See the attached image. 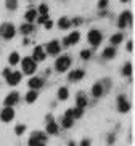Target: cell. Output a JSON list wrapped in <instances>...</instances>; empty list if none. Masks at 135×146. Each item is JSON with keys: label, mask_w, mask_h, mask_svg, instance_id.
Instances as JSON below:
<instances>
[{"label": "cell", "mask_w": 135, "mask_h": 146, "mask_svg": "<svg viewBox=\"0 0 135 146\" xmlns=\"http://www.w3.org/2000/svg\"><path fill=\"white\" fill-rule=\"evenodd\" d=\"M15 32H16V29H15V26L10 24V23H5V24L0 26V35H2L3 39H13Z\"/></svg>", "instance_id": "1"}, {"label": "cell", "mask_w": 135, "mask_h": 146, "mask_svg": "<svg viewBox=\"0 0 135 146\" xmlns=\"http://www.w3.org/2000/svg\"><path fill=\"white\" fill-rule=\"evenodd\" d=\"M69 66H71V58L69 56H60L57 60V63H55V68H57V71L58 72H65L66 69H69Z\"/></svg>", "instance_id": "2"}, {"label": "cell", "mask_w": 135, "mask_h": 146, "mask_svg": "<svg viewBox=\"0 0 135 146\" xmlns=\"http://www.w3.org/2000/svg\"><path fill=\"white\" fill-rule=\"evenodd\" d=\"M35 69H37V64H35V61L31 58V56H27V58H24L23 60V71L26 74H34L35 72Z\"/></svg>", "instance_id": "3"}, {"label": "cell", "mask_w": 135, "mask_h": 146, "mask_svg": "<svg viewBox=\"0 0 135 146\" xmlns=\"http://www.w3.org/2000/svg\"><path fill=\"white\" fill-rule=\"evenodd\" d=\"M101 32L96 29H92L90 32H88V42H90V45H93V47H98L101 43Z\"/></svg>", "instance_id": "4"}, {"label": "cell", "mask_w": 135, "mask_h": 146, "mask_svg": "<svg viewBox=\"0 0 135 146\" xmlns=\"http://www.w3.org/2000/svg\"><path fill=\"white\" fill-rule=\"evenodd\" d=\"M118 24H119L121 29L130 26V24H132V13H130V11H124V13L119 16V23H118Z\"/></svg>", "instance_id": "5"}, {"label": "cell", "mask_w": 135, "mask_h": 146, "mask_svg": "<svg viewBox=\"0 0 135 146\" xmlns=\"http://www.w3.org/2000/svg\"><path fill=\"white\" fill-rule=\"evenodd\" d=\"M118 109L121 112H129V111H130V103L126 100L124 95H121V96L118 98Z\"/></svg>", "instance_id": "6"}, {"label": "cell", "mask_w": 135, "mask_h": 146, "mask_svg": "<svg viewBox=\"0 0 135 146\" xmlns=\"http://www.w3.org/2000/svg\"><path fill=\"white\" fill-rule=\"evenodd\" d=\"M13 117H15L13 108H7L5 106V109L0 112V119L3 120V122H10V120H13Z\"/></svg>", "instance_id": "7"}, {"label": "cell", "mask_w": 135, "mask_h": 146, "mask_svg": "<svg viewBox=\"0 0 135 146\" xmlns=\"http://www.w3.org/2000/svg\"><path fill=\"white\" fill-rule=\"evenodd\" d=\"M19 101V93H16V92H11V93L5 98V106L7 108H11V106H15V104Z\"/></svg>", "instance_id": "8"}, {"label": "cell", "mask_w": 135, "mask_h": 146, "mask_svg": "<svg viewBox=\"0 0 135 146\" xmlns=\"http://www.w3.org/2000/svg\"><path fill=\"white\" fill-rule=\"evenodd\" d=\"M79 39H80V34H79V32H72V34H69L68 37H65L63 43H65L66 47H69V45H74V43H77Z\"/></svg>", "instance_id": "9"}, {"label": "cell", "mask_w": 135, "mask_h": 146, "mask_svg": "<svg viewBox=\"0 0 135 146\" xmlns=\"http://www.w3.org/2000/svg\"><path fill=\"white\" fill-rule=\"evenodd\" d=\"M60 43L57 42V40H52V42L47 45V52L50 53V55H58L60 53Z\"/></svg>", "instance_id": "10"}, {"label": "cell", "mask_w": 135, "mask_h": 146, "mask_svg": "<svg viewBox=\"0 0 135 146\" xmlns=\"http://www.w3.org/2000/svg\"><path fill=\"white\" fill-rule=\"evenodd\" d=\"M27 85H29L32 90H37V88H40V87H44V80H42L40 77H32V79H29Z\"/></svg>", "instance_id": "11"}, {"label": "cell", "mask_w": 135, "mask_h": 146, "mask_svg": "<svg viewBox=\"0 0 135 146\" xmlns=\"http://www.w3.org/2000/svg\"><path fill=\"white\" fill-rule=\"evenodd\" d=\"M45 56H47V55H45L44 48H42V47H35L34 55H32V60H34V61H44Z\"/></svg>", "instance_id": "12"}, {"label": "cell", "mask_w": 135, "mask_h": 146, "mask_svg": "<svg viewBox=\"0 0 135 146\" xmlns=\"http://www.w3.org/2000/svg\"><path fill=\"white\" fill-rule=\"evenodd\" d=\"M7 80H8L10 85L19 84V82H21V72H10V76L7 77Z\"/></svg>", "instance_id": "13"}, {"label": "cell", "mask_w": 135, "mask_h": 146, "mask_svg": "<svg viewBox=\"0 0 135 146\" xmlns=\"http://www.w3.org/2000/svg\"><path fill=\"white\" fill-rule=\"evenodd\" d=\"M84 109H80V108H76V109H68L66 111V116L65 117H71V119H77V117L82 116Z\"/></svg>", "instance_id": "14"}, {"label": "cell", "mask_w": 135, "mask_h": 146, "mask_svg": "<svg viewBox=\"0 0 135 146\" xmlns=\"http://www.w3.org/2000/svg\"><path fill=\"white\" fill-rule=\"evenodd\" d=\"M76 103H77V108L84 109V108H85V104H87V98H85V95H84V93H77Z\"/></svg>", "instance_id": "15"}, {"label": "cell", "mask_w": 135, "mask_h": 146, "mask_svg": "<svg viewBox=\"0 0 135 146\" xmlns=\"http://www.w3.org/2000/svg\"><path fill=\"white\" fill-rule=\"evenodd\" d=\"M92 95L95 98H100L101 95H103V87H101V84H95V85L92 87Z\"/></svg>", "instance_id": "16"}, {"label": "cell", "mask_w": 135, "mask_h": 146, "mask_svg": "<svg viewBox=\"0 0 135 146\" xmlns=\"http://www.w3.org/2000/svg\"><path fill=\"white\" fill-rule=\"evenodd\" d=\"M31 138L35 140V141H39V143H45V140H47V137H45L44 132H34L32 135H31Z\"/></svg>", "instance_id": "17"}, {"label": "cell", "mask_w": 135, "mask_h": 146, "mask_svg": "<svg viewBox=\"0 0 135 146\" xmlns=\"http://www.w3.org/2000/svg\"><path fill=\"white\" fill-rule=\"evenodd\" d=\"M84 77V71L82 69H76L72 72H69V80H79Z\"/></svg>", "instance_id": "18"}, {"label": "cell", "mask_w": 135, "mask_h": 146, "mask_svg": "<svg viewBox=\"0 0 135 146\" xmlns=\"http://www.w3.org/2000/svg\"><path fill=\"white\" fill-rule=\"evenodd\" d=\"M47 133H50V135H55V133H58V125L57 122H53V120H50L47 124Z\"/></svg>", "instance_id": "19"}, {"label": "cell", "mask_w": 135, "mask_h": 146, "mask_svg": "<svg viewBox=\"0 0 135 146\" xmlns=\"http://www.w3.org/2000/svg\"><path fill=\"white\" fill-rule=\"evenodd\" d=\"M58 98H60L61 101L68 100V98H69V90H68L66 87H61L60 90H58Z\"/></svg>", "instance_id": "20"}, {"label": "cell", "mask_w": 135, "mask_h": 146, "mask_svg": "<svg viewBox=\"0 0 135 146\" xmlns=\"http://www.w3.org/2000/svg\"><path fill=\"white\" fill-rule=\"evenodd\" d=\"M114 55H116V50H114V47H108V48H105V52H103V58H106V60H111V58H114Z\"/></svg>", "instance_id": "21"}, {"label": "cell", "mask_w": 135, "mask_h": 146, "mask_svg": "<svg viewBox=\"0 0 135 146\" xmlns=\"http://www.w3.org/2000/svg\"><path fill=\"white\" fill-rule=\"evenodd\" d=\"M58 27L60 29H68V27H71V21L68 19V18H60V21H58Z\"/></svg>", "instance_id": "22"}, {"label": "cell", "mask_w": 135, "mask_h": 146, "mask_svg": "<svg viewBox=\"0 0 135 146\" xmlns=\"http://www.w3.org/2000/svg\"><path fill=\"white\" fill-rule=\"evenodd\" d=\"M35 16H37V11H35V10L31 8V10H27V11H26V21L29 23V24L35 19Z\"/></svg>", "instance_id": "23"}, {"label": "cell", "mask_w": 135, "mask_h": 146, "mask_svg": "<svg viewBox=\"0 0 135 146\" xmlns=\"http://www.w3.org/2000/svg\"><path fill=\"white\" fill-rule=\"evenodd\" d=\"M19 60H21V58H19L18 52H13L11 55H10V58H8V61H10V64H11V66L18 64V63H19Z\"/></svg>", "instance_id": "24"}, {"label": "cell", "mask_w": 135, "mask_h": 146, "mask_svg": "<svg viewBox=\"0 0 135 146\" xmlns=\"http://www.w3.org/2000/svg\"><path fill=\"white\" fill-rule=\"evenodd\" d=\"M35 100H37V92H35V90H31L29 93L26 95V101H27V103H34Z\"/></svg>", "instance_id": "25"}, {"label": "cell", "mask_w": 135, "mask_h": 146, "mask_svg": "<svg viewBox=\"0 0 135 146\" xmlns=\"http://www.w3.org/2000/svg\"><path fill=\"white\" fill-rule=\"evenodd\" d=\"M19 31H21L23 34H31V32H32V31H34V27L31 26L29 23H26V24H23V26L19 27Z\"/></svg>", "instance_id": "26"}, {"label": "cell", "mask_w": 135, "mask_h": 146, "mask_svg": "<svg viewBox=\"0 0 135 146\" xmlns=\"http://www.w3.org/2000/svg\"><path fill=\"white\" fill-rule=\"evenodd\" d=\"M5 5L8 10H16L18 8V0H5Z\"/></svg>", "instance_id": "27"}, {"label": "cell", "mask_w": 135, "mask_h": 146, "mask_svg": "<svg viewBox=\"0 0 135 146\" xmlns=\"http://www.w3.org/2000/svg\"><path fill=\"white\" fill-rule=\"evenodd\" d=\"M122 39H124L122 34H114L113 37H111V43H113V45H118V43L122 42Z\"/></svg>", "instance_id": "28"}, {"label": "cell", "mask_w": 135, "mask_h": 146, "mask_svg": "<svg viewBox=\"0 0 135 146\" xmlns=\"http://www.w3.org/2000/svg\"><path fill=\"white\" fill-rule=\"evenodd\" d=\"M122 74H124V76H127V77L132 74V64H130V63H127V64L124 66V69H122Z\"/></svg>", "instance_id": "29"}, {"label": "cell", "mask_w": 135, "mask_h": 146, "mask_svg": "<svg viewBox=\"0 0 135 146\" xmlns=\"http://www.w3.org/2000/svg\"><path fill=\"white\" fill-rule=\"evenodd\" d=\"M63 127H65V129L72 127V119H71V117H65V119H63Z\"/></svg>", "instance_id": "30"}, {"label": "cell", "mask_w": 135, "mask_h": 146, "mask_svg": "<svg viewBox=\"0 0 135 146\" xmlns=\"http://www.w3.org/2000/svg\"><path fill=\"white\" fill-rule=\"evenodd\" d=\"M90 56H92L90 50H82V52H80V58H82V60H88Z\"/></svg>", "instance_id": "31"}, {"label": "cell", "mask_w": 135, "mask_h": 146, "mask_svg": "<svg viewBox=\"0 0 135 146\" xmlns=\"http://www.w3.org/2000/svg\"><path fill=\"white\" fill-rule=\"evenodd\" d=\"M39 11H40V15H48V7L45 3H42L39 7Z\"/></svg>", "instance_id": "32"}, {"label": "cell", "mask_w": 135, "mask_h": 146, "mask_svg": "<svg viewBox=\"0 0 135 146\" xmlns=\"http://www.w3.org/2000/svg\"><path fill=\"white\" fill-rule=\"evenodd\" d=\"M24 130H26V127H24V125H16L15 132H16L18 135H21V133H24Z\"/></svg>", "instance_id": "33"}, {"label": "cell", "mask_w": 135, "mask_h": 146, "mask_svg": "<svg viewBox=\"0 0 135 146\" xmlns=\"http://www.w3.org/2000/svg\"><path fill=\"white\" fill-rule=\"evenodd\" d=\"M79 24H82V19L80 18H76V19L71 21V26H79Z\"/></svg>", "instance_id": "34"}, {"label": "cell", "mask_w": 135, "mask_h": 146, "mask_svg": "<svg viewBox=\"0 0 135 146\" xmlns=\"http://www.w3.org/2000/svg\"><path fill=\"white\" fill-rule=\"evenodd\" d=\"M108 7V0H100L98 2V8H106Z\"/></svg>", "instance_id": "35"}, {"label": "cell", "mask_w": 135, "mask_h": 146, "mask_svg": "<svg viewBox=\"0 0 135 146\" xmlns=\"http://www.w3.org/2000/svg\"><path fill=\"white\" fill-rule=\"evenodd\" d=\"M47 19H48V15H42V16L39 18V23H40V24H44Z\"/></svg>", "instance_id": "36"}, {"label": "cell", "mask_w": 135, "mask_h": 146, "mask_svg": "<svg viewBox=\"0 0 135 146\" xmlns=\"http://www.w3.org/2000/svg\"><path fill=\"white\" fill-rule=\"evenodd\" d=\"M44 24H45V27H47V29H52V26H53V23L50 21V19H47V21H45Z\"/></svg>", "instance_id": "37"}, {"label": "cell", "mask_w": 135, "mask_h": 146, "mask_svg": "<svg viewBox=\"0 0 135 146\" xmlns=\"http://www.w3.org/2000/svg\"><path fill=\"white\" fill-rule=\"evenodd\" d=\"M80 146H90V140H82V141H80Z\"/></svg>", "instance_id": "38"}, {"label": "cell", "mask_w": 135, "mask_h": 146, "mask_svg": "<svg viewBox=\"0 0 135 146\" xmlns=\"http://www.w3.org/2000/svg\"><path fill=\"white\" fill-rule=\"evenodd\" d=\"M108 143H109V145H113V143H114V135H109V138H108Z\"/></svg>", "instance_id": "39"}, {"label": "cell", "mask_w": 135, "mask_h": 146, "mask_svg": "<svg viewBox=\"0 0 135 146\" xmlns=\"http://www.w3.org/2000/svg\"><path fill=\"white\" fill-rule=\"evenodd\" d=\"M10 72H11L10 69H3V76H5V77H8V76H10Z\"/></svg>", "instance_id": "40"}, {"label": "cell", "mask_w": 135, "mask_h": 146, "mask_svg": "<svg viewBox=\"0 0 135 146\" xmlns=\"http://www.w3.org/2000/svg\"><path fill=\"white\" fill-rule=\"evenodd\" d=\"M127 50H129V52H132V42L127 43Z\"/></svg>", "instance_id": "41"}, {"label": "cell", "mask_w": 135, "mask_h": 146, "mask_svg": "<svg viewBox=\"0 0 135 146\" xmlns=\"http://www.w3.org/2000/svg\"><path fill=\"white\" fill-rule=\"evenodd\" d=\"M35 146H45V143H37Z\"/></svg>", "instance_id": "42"}, {"label": "cell", "mask_w": 135, "mask_h": 146, "mask_svg": "<svg viewBox=\"0 0 135 146\" xmlns=\"http://www.w3.org/2000/svg\"><path fill=\"white\" fill-rule=\"evenodd\" d=\"M68 146H76V143H74V141H71V143H69V145H68Z\"/></svg>", "instance_id": "43"}, {"label": "cell", "mask_w": 135, "mask_h": 146, "mask_svg": "<svg viewBox=\"0 0 135 146\" xmlns=\"http://www.w3.org/2000/svg\"><path fill=\"white\" fill-rule=\"evenodd\" d=\"M121 2H124V3H126V2H129V0H121Z\"/></svg>", "instance_id": "44"}]
</instances>
